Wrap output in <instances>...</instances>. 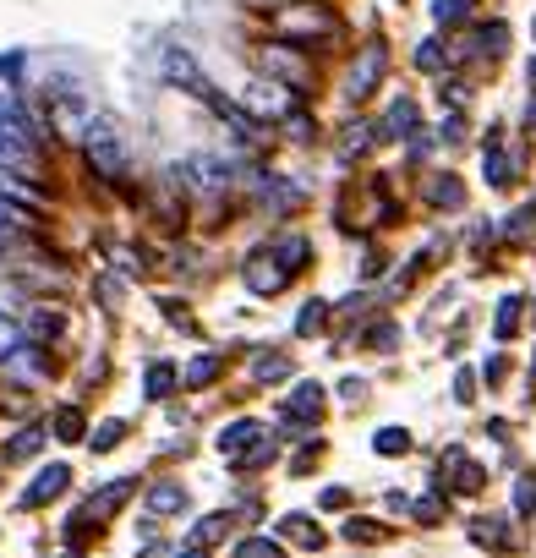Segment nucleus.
Returning <instances> with one entry per match:
<instances>
[{"label": "nucleus", "mask_w": 536, "mask_h": 558, "mask_svg": "<svg viewBox=\"0 0 536 558\" xmlns=\"http://www.w3.org/2000/svg\"><path fill=\"white\" fill-rule=\"evenodd\" d=\"M515 504H520V509H536V476H526V482H520Z\"/></svg>", "instance_id": "nucleus-23"}, {"label": "nucleus", "mask_w": 536, "mask_h": 558, "mask_svg": "<svg viewBox=\"0 0 536 558\" xmlns=\"http://www.w3.org/2000/svg\"><path fill=\"white\" fill-rule=\"evenodd\" d=\"M383 61H389V55H383V44H367V50H361V61L351 66V99H367L372 88H378V77H383Z\"/></svg>", "instance_id": "nucleus-2"}, {"label": "nucleus", "mask_w": 536, "mask_h": 558, "mask_svg": "<svg viewBox=\"0 0 536 558\" xmlns=\"http://www.w3.org/2000/svg\"><path fill=\"white\" fill-rule=\"evenodd\" d=\"M318 323H323V301H312V307L301 312V323H296V329H301V334H312V329H318Z\"/></svg>", "instance_id": "nucleus-21"}, {"label": "nucleus", "mask_w": 536, "mask_h": 558, "mask_svg": "<svg viewBox=\"0 0 536 558\" xmlns=\"http://www.w3.org/2000/svg\"><path fill=\"white\" fill-rule=\"evenodd\" d=\"M247 438H258V427H252V422H236L225 438H219V449H230V455H236V449L247 444Z\"/></svg>", "instance_id": "nucleus-11"}, {"label": "nucleus", "mask_w": 536, "mask_h": 558, "mask_svg": "<svg viewBox=\"0 0 536 558\" xmlns=\"http://www.w3.org/2000/svg\"><path fill=\"white\" fill-rule=\"evenodd\" d=\"M526 121H531V126H536V104H531V110H526Z\"/></svg>", "instance_id": "nucleus-27"}, {"label": "nucleus", "mask_w": 536, "mask_h": 558, "mask_svg": "<svg viewBox=\"0 0 536 558\" xmlns=\"http://www.w3.org/2000/svg\"><path fill=\"white\" fill-rule=\"evenodd\" d=\"M126 493H132V482H110V487H104V493L93 498V504H88L77 520H104L110 509H121V504H126Z\"/></svg>", "instance_id": "nucleus-5"}, {"label": "nucleus", "mask_w": 536, "mask_h": 558, "mask_svg": "<svg viewBox=\"0 0 536 558\" xmlns=\"http://www.w3.org/2000/svg\"><path fill=\"white\" fill-rule=\"evenodd\" d=\"M279 33H323V39H334V17L329 11H318V6H301V11H285L279 17Z\"/></svg>", "instance_id": "nucleus-3"}, {"label": "nucleus", "mask_w": 536, "mask_h": 558, "mask_svg": "<svg viewBox=\"0 0 536 558\" xmlns=\"http://www.w3.org/2000/svg\"><path fill=\"white\" fill-rule=\"evenodd\" d=\"M148 504H154V509H181L186 493H181V487H154V493H148Z\"/></svg>", "instance_id": "nucleus-12"}, {"label": "nucleus", "mask_w": 536, "mask_h": 558, "mask_svg": "<svg viewBox=\"0 0 536 558\" xmlns=\"http://www.w3.org/2000/svg\"><path fill=\"white\" fill-rule=\"evenodd\" d=\"M214 372H219V356H203V362L192 367V383H208V378H214Z\"/></svg>", "instance_id": "nucleus-22"}, {"label": "nucleus", "mask_w": 536, "mask_h": 558, "mask_svg": "<svg viewBox=\"0 0 536 558\" xmlns=\"http://www.w3.org/2000/svg\"><path fill=\"white\" fill-rule=\"evenodd\" d=\"M121 444V422H104L99 433H93V449H115Z\"/></svg>", "instance_id": "nucleus-18"}, {"label": "nucleus", "mask_w": 536, "mask_h": 558, "mask_svg": "<svg viewBox=\"0 0 536 558\" xmlns=\"http://www.w3.org/2000/svg\"><path fill=\"white\" fill-rule=\"evenodd\" d=\"M400 449H405V433H400V427H383V433H378V455H400Z\"/></svg>", "instance_id": "nucleus-16"}, {"label": "nucleus", "mask_w": 536, "mask_h": 558, "mask_svg": "<svg viewBox=\"0 0 536 558\" xmlns=\"http://www.w3.org/2000/svg\"><path fill=\"white\" fill-rule=\"evenodd\" d=\"M181 558H208V553H197V548H186V553H181Z\"/></svg>", "instance_id": "nucleus-26"}, {"label": "nucleus", "mask_w": 536, "mask_h": 558, "mask_svg": "<svg viewBox=\"0 0 536 558\" xmlns=\"http://www.w3.org/2000/svg\"><path fill=\"white\" fill-rule=\"evenodd\" d=\"M241 558H285V553H279V542H241Z\"/></svg>", "instance_id": "nucleus-17"}, {"label": "nucleus", "mask_w": 536, "mask_h": 558, "mask_svg": "<svg viewBox=\"0 0 536 558\" xmlns=\"http://www.w3.org/2000/svg\"><path fill=\"white\" fill-rule=\"evenodd\" d=\"M411 132H416V104L400 99L389 110V121H383V137H411Z\"/></svg>", "instance_id": "nucleus-7"}, {"label": "nucleus", "mask_w": 536, "mask_h": 558, "mask_svg": "<svg viewBox=\"0 0 536 558\" xmlns=\"http://www.w3.org/2000/svg\"><path fill=\"white\" fill-rule=\"evenodd\" d=\"M433 17H438V22H460V17H465V0H438Z\"/></svg>", "instance_id": "nucleus-19"}, {"label": "nucleus", "mask_w": 536, "mask_h": 558, "mask_svg": "<svg viewBox=\"0 0 536 558\" xmlns=\"http://www.w3.org/2000/svg\"><path fill=\"white\" fill-rule=\"evenodd\" d=\"M487 181H493V186H509V181H515V165H509V159L498 154V148L487 154Z\"/></svg>", "instance_id": "nucleus-10"}, {"label": "nucleus", "mask_w": 536, "mask_h": 558, "mask_svg": "<svg viewBox=\"0 0 536 558\" xmlns=\"http://www.w3.org/2000/svg\"><path fill=\"white\" fill-rule=\"evenodd\" d=\"M33 334H44V340L61 334V318H55V312H33Z\"/></svg>", "instance_id": "nucleus-20"}, {"label": "nucleus", "mask_w": 536, "mask_h": 558, "mask_svg": "<svg viewBox=\"0 0 536 558\" xmlns=\"http://www.w3.org/2000/svg\"><path fill=\"white\" fill-rule=\"evenodd\" d=\"M170 383H176V372H170V367H154V372H148V394H154V400H165Z\"/></svg>", "instance_id": "nucleus-14"}, {"label": "nucleus", "mask_w": 536, "mask_h": 558, "mask_svg": "<svg viewBox=\"0 0 536 558\" xmlns=\"http://www.w3.org/2000/svg\"><path fill=\"white\" fill-rule=\"evenodd\" d=\"M39 444H44V433H33V427H28V433H22L17 444L6 449V460H22V455H33V449H39Z\"/></svg>", "instance_id": "nucleus-15"}, {"label": "nucleus", "mask_w": 536, "mask_h": 558, "mask_svg": "<svg viewBox=\"0 0 536 558\" xmlns=\"http://www.w3.org/2000/svg\"><path fill=\"white\" fill-rule=\"evenodd\" d=\"M66 476H72V471H66V465H50V471H39V482H33L28 493H22V504H28V509L50 504V498H55V493H61V487H66Z\"/></svg>", "instance_id": "nucleus-4"}, {"label": "nucleus", "mask_w": 536, "mask_h": 558, "mask_svg": "<svg viewBox=\"0 0 536 558\" xmlns=\"http://www.w3.org/2000/svg\"><path fill=\"white\" fill-rule=\"evenodd\" d=\"M438 471L460 476V482H454V487H460V493H476V487H482V471H476V465H471V460H465V455H460V449H449V455H444V465H438Z\"/></svg>", "instance_id": "nucleus-6"}, {"label": "nucleus", "mask_w": 536, "mask_h": 558, "mask_svg": "<svg viewBox=\"0 0 536 558\" xmlns=\"http://www.w3.org/2000/svg\"><path fill=\"white\" fill-rule=\"evenodd\" d=\"M55 433H61L66 444H72V438H83V416H77V411H61V416H55Z\"/></svg>", "instance_id": "nucleus-13"}, {"label": "nucleus", "mask_w": 536, "mask_h": 558, "mask_svg": "<svg viewBox=\"0 0 536 558\" xmlns=\"http://www.w3.org/2000/svg\"><path fill=\"white\" fill-rule=\"evenodd\" d=\"M307 252H312V247H307V241H301V236H285V241H279V247H274V258H279V269H285V274H296Z\"/></svg>", "instance_id": "nucleus-8"}, {"label": "nucleus", "mask_w": 536, "mask_h": 558, "mask_svg": "<svg viewBox=\"0 0 536 558\" xmlns=\"http://www.w3.org/2000/svg\"><path fill=\"white\" fill-rule=\"evenodd\" d=\"M416 66H422V72H438V44H422V50H416Z\"/></svg>", "instance_id": "nucleus-24"}, {"label": "nucleus", "mask_w": 536, "mask_h": 558, "mask_svg": "<svg viewBox=\"0 0 536 558\" xmlns=\"http://www.w3.org/2000/svg\"><path fill=\"white\" fill-rule=\"evenodd\" d=\"M433 197H438V203H460L465 192H460V186H454V181H438V186H433Z\"/></svg>", "instance_id": "nucleus-25"}, {"label": "nucleus", "mask_w": 536, "mask_h": 558, "mask_svg": "<svg viewBox=\"0 0 536 558\" xmlns=\"http://www.w3.org/2000/svg\"><path fill=\"white\" fill-rule=\"evenodd\" d=\"M83 143H88V159H93L99 176H110V181L126 176V143H121V132H115L110 121H88L83 126Z\"/></svg>", "instance_id": "nucleus-1"}, {"label": "nucleus", "mask_w": 536, "mask_h": 558, "mask_svg": "<svg viewBox=\"0 0 536 558\" xmlns=\"http://www.w3.org/2000/svg\"><path fill=\"white\" fill-rule=\"evenodd\" d=\"M247 285H252V290H279V285H285V269H263V258H252Z\"/></svg>", "instance_id": "nucleus-9"}]
</instances>
